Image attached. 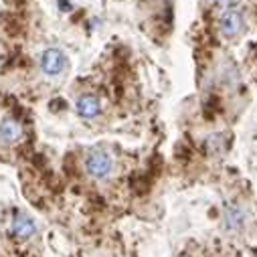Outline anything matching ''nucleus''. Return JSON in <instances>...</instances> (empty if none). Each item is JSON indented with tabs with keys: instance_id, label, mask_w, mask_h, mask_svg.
<instances>
[{
	"instance_id": "f257e3e1",
	"label": "nucleus",
	"mask_w": 257,
	"mask_h": 257,
	"mask_svg": "<svg viewBox=\"0 0 257 257\" xmlns=\"http://www.w3.org/2000/svg\"><path fill=\"white\" fill-rule=\"evenodd\" d=\"M113 170V160L107 152L103 150H95L87 156V172L93 178H107Z\"/></svg>"
},
{
	"instance_id": "f03ea898",
	"label": "nucleus",
	"mask_w": 257,
	"mask_h": 257,
	"mask_svg": "<svg viewBox=\"0 0 257 257\" xmlns=\"http://www.w3.org/2000/svg\"><path fill=\"white\" fill-rule=\"evenodd\" d=\"M41 67H43V71H45L47 75L55 77V75H59V73L65 71V67H67V57H65V53L59 51V49H47V51L43 53V59H41Z\"/></svg>"
},
{
	"instance_id": "7ed1b4c3",
	"label": "nucleus",
	"mask_w": 257,
	"mask_h": 257,
	"mask_svg": "<svg viewBox=\"0 0 257 257\" xmlns=\"http://www.w3.org/2000/svg\"><path fill=\"white\" fill-rule=\"evenodd\" d=\"M221 31L227 39L237 37L243 31V15L239 11H227L221 17Z\"/></svg>"
},
{
	"instance_id": "20e7f679",
	"label": "nucleus",
	"mask_w": 257,
	"mask_h": 257,
	"mask_svg": "<svg viewBox=\"0 0 257 257\" xmlns=\"http://www.w3.org/2000/svg\"><path fill=\"white\" fill-rule=\"evenodd\" d=\"M35 233H37V223H35L31 217H27V215H23V213L15 215V219H13V235H15L17 239L27 241V239H31Z\"/></svg>"
},
{
	"instance_id": "39448f33",
	"label": "nucleus",
	"mask_w": 257,
	"mask_h": 257,
	"mask_svg": "<svg viewBox=\"0 0 257 257\" xmlns=\"http://www.w3.org/2000/svg\"><path fill=\"white\" fill-rule=\"evenodd\" d=\"M23 138V127L17 119L13 117H7L3 119V123H0V140L7 142V144H15Z\"/></svg>"
},
{
	"instance_id": "423d86ee",
	"label": "nucleus",
	"mask_w": 257,
	"mask_h": 257,
	"mask_svg": "<svg viewBox=\"0 0 257 257\" xmlns=\"http://www.w3.org/2000/svg\"><path fill=\"white\" fill-rule=\"evenodd\" d=\"M99 111H101V103H99V99L95 95H83V97H79V101H77V113L81 117L93 119V117L99 115Z\"/></svg>"
},
{
	"instance_id": "0eeeda50",
	"label": "nucleus",
	"mask_w": 257,
	"mask_h": 257,
	"mask_svg": "<svg viewBox=\"0 0 257 257\" xmlns=\"http://www.w3.org/2000/svg\"><path fill=\"white\" fill-rule=\"evenodd\" d=\"M225 225L233 231L241 229L245 225V213L239 209V207H227L225 211Z\"/></svg>"
}]
</instances>
